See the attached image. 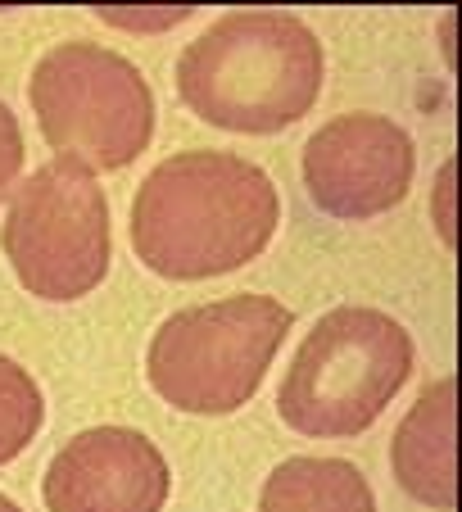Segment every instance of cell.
I'll return each mask as SVG.
<instances>
[{
    "instance_id": "6da1fadb",
    "label": "cell",
    "mask_w": 462,
    "mask_h": 512,
    "mask_svg": "<svg viewBox=\"0 0 462 512\" xmlns=\"http://www.w3.org/2000/svg\"><path fill=\"white\" fill-rule=\"evenodd\" d=\"M281 195L259 164L222 150L173 155L141 182L132 250L168 281H204L245 268L268 250Z\"/></svg>"
},
{
    "instance_id": "7a4b0ae2",
    "label": "cell",
    "mask_w": 462,
    "mask_h": 512,
    "mask_svg": "<svg viewBox=\"0 0 462 512\" xmlns=\"http://www.w3.org/2000/svg\"><path fill=\"white\" fill-rule=\"evenodd\" d=\"M177 91L191 114L222 132H281L318 105L322 41L295 14H222L182 50Z\"/></svg>"
},
{
    "instance_id": "3957f363",
    "label": "cell",
    "mask_w": 462,
    "mask_h": 512,
    "mask_svg": "<svg viewBox=\"0 0 462 512\" xmlns=\"http://www.w3.org/2000/svg\"><path fill=\"white\" fill-rule=\"evenodd\" d=\"M413 372V336L381 309H331L304 336L277 395L290 431L345 440L385 413Z\"/></svg>"
},
{
    "instance_id": "277c9868",
    "label": "cell",
    "mask_w": 462,
    "mask_h": 512,
    "mask_svg": "<svg viewBox=\"0 0 462 512\" xmlns=\"http://www.w3.org/2000/svg\"><path fill=\"white\" fill-rule=\"evenodd\" d=\"M295 313L268 295H231L182 309L150 340V386L182 413H236L268 377Z\"/></svg>"
},
{
    "instance_id": "5b68a950",
    "label": "cell",
    "mask_w": 462,
    "mask_h": 512,
    "mask_svg": "<svg viewBox=\"0 0 462 512\" xmlns=\"http://www.w3.org/2000/svg\"><path fill=\"white\" fill-rule=\"evenodd\" d=\"M41 136L91 173L127 168L154 132V96L141 68L118 50L68 41L32 68Z\"/></svg>"
},
{
    "instance_id": "8992f818",
    "label": "cell",
    "mask_w": 462,
    "mask_h": 512,
    "mask_svg": "<svg viewBox=\"0 0 462 512\" xmlns=\"http://www.w3.org/2000/svg\"><path fill=\"white\" fill-rule=\"evenodd\" d=\"M0 245L41 300H82L109 272V200L87 164L55 155L10 195Z\"/></svg>"
},
{
    "instance_id": "52a82bcc",
    "label": "cell",
    "mask_w": 462,
    "mask_h": 512,
    "mask_svg": "<svg viewBox=\"0 0 462 512\" xmlns=\"http://www.w3.org/2000/svg\"><path fill=\"white\" fill-rule=\"evenodd\" d=\"M417 173L413 141L381 114L331 118L304 145V186L322 213L363 223L395 209Z\"/></svg>"
},
{
    "instance_id": "ba28073f",
    "label": "cell",
    "mask_w": 462,
    "mask_h": 512,
    "mask_svg": "<svg viewBox=\"0 0 462 512\" xmlns=\"http://www.w3.org/2000/svg\"><path fill=\"white\" fill-rule=\"evenodd\" d=\"M173 476L164 454L127 426H96L73 435L50 458L41 499L50 512H159Z\"/></svg>"
},
{
    "instance_id": "9c48e42d",
    "label": "cell",
    "mask_w": 462,
    "mask_h": 512,
    "mask_svg": "<svg viewBox=\"0 0 462 512\" xmlns=\"http://www.w3.org/2000/svg\"><path fill=\"white\" fill-rule=\"evenodd\" d=\"M395 476L426 508H458V381L426 390L395 431Z\"/></svg>"
},
{
    "instance_id": "30bf717a",
    "label": "cell",
    "mask_w": 462,
    "mask_h": 512,
    "mask_svg": "<svg viewBox=\"0 0 462 512\" xmlns=\"http://www.w3.org/2000/svg\"><path fill=\"white\" fill-rule=\"evenodd\" d=\"M259 512H376L372 485L340 458H286L263 481Z\"/></svg>"
},
{
    "instance_id": "8fae6325",
    "label": "cell",
    "mask_w": 462,
    "mask_h": 512,
    "mask_svg": "<svg viewBox=\"0 0 462 512\" xmlns=\"http://www.w3.org/2000/svg\"><path fill=\"white\" fill-rule=\"evenodd\" d=\"M41 431V390L14 358L0 354V467L14 463Z\"/></svg>"
},
{
    "instance_id": "7c38bea8",
    "label": "cell",
    "mask_w": 462,
    "mask_h": 512,
    "mask_svg": "<svg viewBox=\"0 0 462 512\" xmlns=\"http://www.w3.org/2000/svg\"><path fill=\"white\" fill-rule=\"evenodd\" d=\"M19 168H23V127L14 118V109L0 100V200L10 195Z\"/></svg>"
},
{
    "instance_id": "4fadbf2b",
    "label": "cell",
    "mask_w": 462,
    "mask_h": 512,
    "mask_svg": "<svg viewBox=\"0 0 462 512\" xmlns=\"http://www.w3.org/2000/svg\"><path fill=\"white\" fill-rule=\"evenodd\" d=\"M0 512H23V508L14 499H5V494H0Z\"/></svg>"
}]
</instances>
